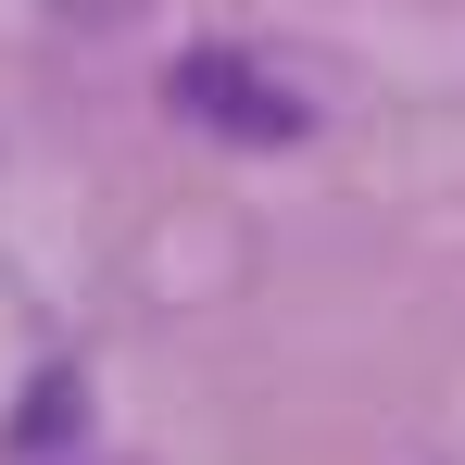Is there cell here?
Here are the masks:
<instances>
[{
  "label": "cell",
  "instance_id": "obj_1",
  "mask_svg": "<svg viewBox=\"0 0 465 465\" xmlns=\"http://www.w3.org/2000/svg\"><path fill=\"white\" fill-rule=\"evenodd\" d=\"M163 101H176L202 139H239V152H290V139L314 126V101H302V88H277L252 51H189V64L163 76Z\"/></svg>",
  "mask_w": 465,
  "mask_h": 465
},
{
  "label": "cell",
  "instance_id": "obj_2",
  "mask_svg": "<svg viewBox=\"0 0 465 465\" xmlns=\"http://www.w3.org/2000/svg\"><path fill=\"white\" fill-rule=\"evenodd\" d=\"M51 440H76V378H64V365H51V378H38V402L13 415V453H51Z\"/></svg>",
  "mask_w": 465,
  "mask_h": 465
}]
</instances>
